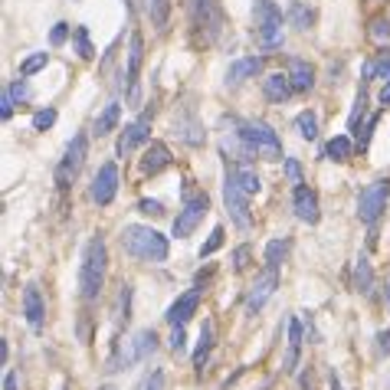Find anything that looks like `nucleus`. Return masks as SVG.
Returning <instances> with one entry per match:
<instances>
[{
  "label": "nucleus",
  "instance_id": "nucleus-54",
  "mask_svg": "<svg viewBox=\"0 0 390 390\" xmlns=\"http://www.w3.org/2000/svg\"><path fill=\"white\" fill-rule=\"evenodd\" d=\"M302 390H312V380L308 377H302Z\"/></svg>",
  "mask_w": 390,
  "mask_h": 390
},
{
  "label": "nucleus",
  "instance_id": "nucleus-11",
  "mask_svg": "<svg viewBox=\"0 0 390 390\" xmlns=\"http://www.w3.org/2000/svg\"><path fill=\"white\" fill-rule=\"evenodd\" d=\"M190 20H194V30L197 33H204V40L207 43H213L217 40V33H220V10H217V3L213 0H194L190 3Z\"/></svg>",
  "mask_w": 390,
  "mask_h": 390
},
{
  "label": "nucleus",
  "instance_id": "nucleus-27",
  "mask_svg": "<svg viewBox=\"0 0 390 390\" xmlns=\"http://www.w3.org/2000/svg\"><path fill=\"white\" fill-rule=\"evenodd\" d=\"M351 151H354V141L347 138V135H335V138L325 144V154L331 158V161H347Z\"/></svg>",
  "mask_w": 390,
  "mask_h": 390
},
{
  "label": "nucleus",
  "instance_id": "nucleus-9",
  "mask_svg": "<svg viewBox=\"0 0 390 390\" xmlns=\"http://www.w3.org/2000/svg\"><path fill=\"white\" fill-rule=\"evenodd\" d=\"M154 347H158V335H154V328H141L138 335H135L128 345H125V351H121L119 364H115L112 370H131L135 364H138V361L151 358Z\"/></svg>",
  "mask_w": 390,
  "mask_h": 390
},
{
  "label": "nucleus",
  "instance_id": "nucleus-32",
  "mask_svg": "<svg viewBox=\"0 0 390 390\" xmlns=\"http://www.w3.org/2000/svg\"><path fill=\"white\" fill-rule=\"evenodd\" d=\"M46 63H50V53H33V56H27V59L20 63V76L23 79L36 76L40 69H46Z\"/></svg>",
  "mask_w": 390,
  "mask_h": 390
},
{
  "label": "nucleus",
  "instance_id": "nucleus-15",
  "mask_svg": "<svg viewBox=\"0 0 390 390\" xmlns=\"http://www.w3.org/2000/svg\"><path fill=\"white\" fill-rule=\"evenodd\" d=\"M292 210H295V217L302 220V223H308V227H315V223L322 220V210H318V194H315L312 187H295Z\"/></svg>",
  "mask_w": 390,
  "mask_h": 390
},
{
  "label": "nucleus",
  "instance_id": "nucleus-55",
  "mask_svg": "<svg viewBox=\"0 0 390 390\" xmlns=\"http://www.w3.org/2000/svg\"><path fill=\"white\" fill-rule=\"evenodd\" d=\"M384 299H387V308H390V282H387V289H384Z\"/></svg>",
  "mask_w": 390,
  "mask_h": 390
},
{
  "label": "nucleus",
  "instance_id": "nucleus-37",
  "mask_svg": "<svg viewBox=\"0 0 390 390\" xmlns=\"http://www.w3.org/2000/svg\"><path fill=\"white\" fill-rule=\"evenodd\" d=\"M370 40L387 43V40H390V17H377V20L370 23Z\"/></svg>",
  "mask_w": 390,
  "mask_h": 390
},
{
  "label": "nucleus",
  "instance_id": "nucleus-52",
  "mask_svg": "<svg viewBox=\"0 0 390 390\" xmlns=\"http://www.w3.org/2000/svg\"><path fill=\"white\" fill-rule=\"evenodd\" d=\"M3 390H17V374H7L3 377Z\"/></svg>",
  "mask_w": 390,
  "mask_h": 390
},
{
  "label": "nucleus",
  "instance_id": "nucleus-56",
  "mask_svg": "<svg viewBox=\"0 0 390 390\" xmlns=\"http://www.w3.org/2000/svg\"><path fill=\"white\" fill-rule=\"evenodd\" d=\"M105 390H112V387H105Z\"/></svg>",
  "mask_w": 390,
  "mask_h": 390
},
{
  "label": "nucleus",
  "instance_id": "nucleus-18",
  "mask_svg": "<svg viewBox=\"0 0 390 390\" xmlns=\"http://www.w3.org/2000/svg\"><path fill=\"white\" fill-rule=\"evenodd\" d=\"M171 148L164 144V141H151L148 148H144V154H141V171L144 174H161L164 167H171Z\"/></svg>",
  "mask_w": 390,
  "mask_h": 390
},
{
  "label": "nucleus",
  "instance_id": "nucleus-42",
  "mask_svg": "<svg viewBox=\"0 0 390 390\" xmlns=\"http://www.w3.org/2000/svg\"><path fill=\"white\" fill-rule=\"evenodd\" d=\"M285 177H289V184H295V187H302V164L295 161V158H285Z\"/></svg>",
  "mask_w": 390,
  "mask_h": 390
},
{
  "label": "nucleus",
  "instance_id": "nucleus-20",
  "mask_svg": "<svg viewBox=\"0 0 390 390\" xmlns=\"http://www.w3.org/2000/svg\"><path fill=\"white\" fill-rule=\"evenodd\" d=\"M285 76H289V82H292L295 92H308V89L315 86V66L305 63V59H299V56H292Z\"/></svg>",
  "mask_w": 390,
  "mask_h": 390
},
{
  "label": "nucleus",
  "instance_id": "nucleus-36",
  "mask_svg": "<svg viewBox=\"0 0 390 390\" xmlns=\"http://www.w3.org/2000/svg\"><path fill=\"white\" fill-rule=\"evenodd\" d=\"M115 318L119 322H128L131 318V285L128 282L121 285V292H119V312H115Z\"/></svg>",
  "mask_w": 390,
  "mask_h": 390
},
{
  "label": "nucleus",
  "instance_id": "nucleus-8",
  "mask_svg": "<svg viewBox=\"0 0 390 390\" xmlns=\"http://www.w3.org/2000/svg\"><path fill=\"white\" fill-rule=\"evenodd\" d=\"M387 197H390V181H377V184L364 187L358 197V217L374 227L380 220V213L387 210Z\"/></svg>",
  "mask_w": 390,
  "mask_h": 390
},
{
  "label": "nucleus",
  "instance_id": "nucleus-19",
  "mask_svg": "<svg viewBox=\"0 0 390 390\" xmlns=\"http://www.w3.org/2000/svg\"><path fill=\"white\" fill-rule=\"evenodd\" d=\"M262 73V56H243L237 63H230L227 69V86H239L246 79H256Z\"/></svg>",
  "mask_w": 390,
  "mask_h": 390
},
{
  "label": "nucleus",
  "instance_id": "nucleus-35",
  "mask_svg": "<svg viewBox=\"0 0 390 390\" xmlns=\"http://www.w3.org/2000/svg\"><path fill=\"white\" fill-rule=\"evenodd\" d=\"M223 237H227V233H223V227H213L210 239H207L204 246H200V260H207V256H213V253H217L220 246H223Z\"/></svg>",
  "mask_w": 390,
  "mask_h": 390
},
{
  "label": "nucleus",
  "instance_id": "nucleus-33",
  "mask_svg": "<svg viewBox=\"0 0 390 390\" xmlns=\"http://www.w3.org/2000/svg\"><path fill=\"white\" fill-rule=\"evenodd\" d=\"M285 253H289V239H272L269 246H266V266H276L279 269Z\"/></svg>",
  "mask_w": 390,
  "mask_h": 390
},
{
  "label": "nucleus",
  "instance_id": "nucleus-40",
  "mask_svg": "<svg viewBox=\"0 0 390 390\" xmlns=\"http://www.w3.org/2000/svg\"><path fill=\"white\" fill-rule=\"evenodd\" d=\"M289 17H292V23L299 27V30H308V27H312V10H305L302 3H295Z\"/></svg>",
  "mask_w": 390,
  "mask_h": 390
},
{
  "label": "nucleus",
  "instance_id": "nucleus-17",
  "mask_svg": "<svg viewBox=\"0 0 390 390\" xmlns=\"http://www.w3.org/2000/svg\"><path fill=\"white\" fill-rule=\"evenodd\" d=\"M197 305H200V289H187L184 295H177L171 302V308H167V325H184V322H190L197 315Z\"/></svg>",
  "mask_w": 390,
  "mask_h": 390
},
{
  "label": "nucleus",
  "instance_id": "nucleus-29",
  "mask_svg": "<svg viewBox=\"0 0 390 390\" xmlns=\"http://www.w3.org/2000/svg\"><path fill=\"white\" fill-rule=\"evenodd\" d=\"M237 171V177H239V187L246 190V194H260V187H262V181H260V174H256V167H250V164H237L233 167Z\"/></svg>",
  "mask_w": 390,
  "mask_h": 390
},
{
  "label": "nucleus",
  "instance_id": "nucleus-25",
  "mask_svg": "<svg viewBox=\"0 0 390 390\" xmlns=\"http://www.w3.org/2000/svg\"><path fill=\"white\" fill-rule=\"evenodd\" d=\"M354 289H358L361 295H368L370 289H374V269H370L368 256H361V260L354 262Z\"/></svg>",
  "mask_w": 390,
  "mask_h": 390
},
{
  "label": "nucleus",
  "instance_id": "nucleus-3",
  "mask_svg": "<svg viewBox=\"0 0 390 390\" xmlns=\"http://www.w3.org/2000/svg\"><path fill=\"white\" fill-rule=\"evenodd\" d=\"M237 138L243 141V151L256 154V158H266V161H279L282 158V141L279 135L266 125V121H246V125H239Z\"/></svg>",
  "mask_w": 390,
  "mask_h": 390
},
{
  "label": "nucleus",
  "instance_id": "nucleus-12",
  "mask_svg": "<svg viewBox=\"0 0 390 390\" xmlns=\"http://www.w3.org/2000/svg\"><path fill=\"white\" fill-rule=\"evenodd\" d=\"M276 289H279V269H276V266H266V269L256 276V282H253L250 295H246V312L256 315L262 305L272 299V292H276Z\"/></svg>",
  "mask_w": 390,
  "mask_h": 390
},
{
  "label": "nucleus",
  "instance_id": "nucleus-48",
  "mask_svg": "<svg viewBox=\"0 0 390 390\" xmlns=\"http://www.w3.org/2000/svg\"><path fill=\"white\" fill-rule=\"evenodd\" d=\"M374 125H377V115H374V119H368V125L358 131V148H361V151L370 144V131H374Z\"/></svg>",
  "mask_w": 390,
  "mask_h": 390
},
{
  "label": "nucleus",
  "instance_id": "nucleus-1",
  "mask_svg": "<svg viewBox=\"0 0 390 390\" xmlns=\"http://www.w3.org/2000/svg\"><path fill=\"white\" fill-rule=\"evenodd\" d=\"M105 269H109V250H105V239L92 237L86 243L82 253V266H79V295L86 302H96L102 285H105Z\"/></svg>",
  "mask_w": 390,
  "mask_h": 390
},
{
  "label": "nucleus",
  "instance_id": "nucleus-26",
  "mask_svg": "<svg viewBox=\"0 0 390 390\" xmlns=\"http://www.w3.org/2000/svg\"><path fill=\"white\" fill-rule=\"evenodd\" d=\"M210 347H213V325L204 322V328H200V345H197V351H194V368L197 370H204L207 358H210Z\"/></svg>",
  "mask_w": 390,
  "mask_h": 390
},
{
  "label": "nucleus",
  "instance_id": "nucleus-41",
  "mask_svg": "<svg viewBox=\"0 0 390 390\" xmlns=\"http://www.w3.org/2000/svg\"><path fill=\"white\" fill-rule=\"evenodd\" d=\"M7 92H10V96H13V102H17V105H20V102H30V96H33V92H30V86H27V79H17V82H13V86L10 89H7Z\"/></svg>",
  "mask_w": 390,
  "mask_h": 390
},
{
  "label": "nucleus",
  "instance_id": "nucleus-30",
  "mask_svg": "<svg viewBox=\"0 0 390 390\" xmlns=\"http://www.w3.org/2000/svg\"><path fill=\"white\" fill-rule=\"evenodd\" d=\"M73 46H76L79 59H92V56H96V46L89 40V27H76V30H73Z\"/></svg>",
  "mask_w": 390,
  "mask_h": 390
},
{
  "label": "nucleus",
  "instance_id": "nucleus-46",
  "mask_svg": "<svg viewBox=\"0 0 390 390\" xmlns=\"http://www.w3.org/2000/svg\"><path fill=\"white\" fill-rule=\"evenodd\" d=\"M13 105H17V102H13V96L3 89V96H0V115H3V121L13 119Z\"/></svg>",
  "mask_w": 390,
  "mask_h": 390
},
{
  "label": "nucleus",
  "instance_id": "nucleus-10",
  "mask_svg": "<svg viewBox=\"0 0 390 390\" xmlns=\"http://www.w3.org/2000/svg\"><path fill=\"white\" fill-rule=\"evenodd\" d=\"M115 194H119V164L109 161L96 171L92 187H89V197H92L98 207H109L112 200H115Z\"/></svg>",
  "mask_w": 390,
  "mask_h": 390
},
{
  "label": "nucleus",
  "instance_id": "nucleus-53",
  "mask_svg": "<svg viewBox=\"0 0 390 390\" xmlns=\"http://www.w3.org/2000/svg\"><path fill=\"white\" fill-rule=\"evenodd\" d=\"M331 390H341V380H338V374H331Z\"/></svg>",
  "mask_w": 390,
  "mask_h": 390
},
{
  "label": "nucleus",
  "instance_id": "nucleus-43",
  "mask_svg": "<svg viewBox=\"0 0 390 390\" xmlns=\"http://www.w3.org/2000/svg\"><path fill=\"white\" fill-rule=\"evenodd\" d=\"M69 33H73V27H69V23H56L53 30H50V43H53V46H63L66 40H69Z\"/></svg>",
  "mask_w": 390,
  "mask_h": 390
},
{
  "label": "nucleus",
  "instance_id": "nucleus-14",
  "mask_svg": "<svg viewBox=\"0 0 390 390\" xmlns=\"http://www.w3.org/2000/svg\"><path fill=\"white\" fill-rule=\"evenodd\" d=\"M148 138H151V112H141L138 119H135L128 128L121 131V138H119V158L131 154L135 148H138V144H144Z\"/></svg>",
  "mask_w": 390,
  "mask_h": 390
},
{
  "label": "nucleus",
  "instance_id": "nucleus-5",
  "mask_svg": "<svg viewBox=\"0 0 390 390\" xmlns=\"http://www.w3.org/2000/svg\"><path fill=\"white\" fill-rule=\"evenodd\" d=\"M207 210H210V200H207L204 190L184 187V207H181V210H177V217H174V237L177 239L190 237V233L200 227V220L207 217Z\"/></svg>",
  "mask_w": 390,
  "mask_h": 390
},
{
  "label": "nucleus",
  "instance_id": "nucleus-23",
  "mask_svg": "<svg viewBox=\"0 0 390 390\" xmlns=\"http://www.w3.org/2000/svg\"><path fill=\"white\" fill-rule=\"evenodd\" d=\"M174 128H177V135H181L187 144H200V141H204V131H200V125H197V119L190 112L181 115V119H174Z\"/></svg>",
  "mask_w": 390,
  "mask_h": 390
},
{
  "label": "nucleus",
  "instance_id": "nucleus-38",
  "mask_svg": "<svg viewBox=\"0 0 390 390\" xmlns=\"http://www.w3.org/2000/svg\"><path fill=\"white\" fill-rule=\"evenodd\" d=\"M56 125V109H40L33 115V131H46Z\"/></svg>",
  "mask_w": 390,
  "mask_h": 390
},
{
  "label": "nucleus",
  "instance_id": "nucleus-45",
  "mask_svg": "<svg viewBox=\"0 0 390 390\" xmlns=\"http://www.w3.org/2000/svg\"><path fill=\"white\" fill-rule=\"evenodd\" d=\"M374 76L390 82V53H384L380 59H374Z\"/></svg>",
  "mask_w": 390,
  "mask_h": 390
},
{
  "label": "nucleus",
  "instance_id": "nucleus-24",
  "mask_svg": "<svg viewBox=\"0 0 390 390\" xmlns=\"http://www.w3.org/2000/svg\"><path fill=\"white\" fill-rule=\"evenodd\" d=\"M119 115H121V105H119V102H109L105 109L98 112V119H96V135H98V138L115 131V125H119Z\"/></svg>",
  "mask_w": 390,
  "mask_h": 390
},
{
  "label": "nucleus",
  "instance_id": "nucleus-4",
  "mask_svg": "<svg viewBox=\"0 0 390 390\" xmlns=\"http://www.w3.org/2000/svg\"><path fill=\"white\" fill-rule=\"evenodd\" d=\"M253 20H256V36H260V46L262 50H279L282 40H285V33H282V10L276 7V0H256L253 3Z\"/></svg>",
  "mask_w": 390,
  "mask_h": 390
},
{
  "label": "nucleus",
  "instance_id": "nucleus-31",
  "mask_svg": "<svg viewBox=\"0 0 390 390\" xmlns=\"http://www.w3.org/2000/svg\"><path fill=\"white\" fill-rule=\"evenodd\" d=\"M295 131H299L305 141L318 138V119H315V112H299V119H295Z\"/></svg>",
  "mask_w": 390,
  "mask_h": 390
},
{
  "label": "nucleus",
  "instance_id": "nucleus-34",
  "mask_svg": "<svg viewBox=\"0 0 390 390\" xmlns=\"http://www.w3.org/2000/svg\"><path fill=\"white\" fill-rule=\"evenodd\" d=\"M364 112H368V89L361 86L358 98H354V109H351V119H347V125H351V128H358V121L364 119Z\"/></svg>",
  "mask_w": 390,
  "mask_h": 390
},
{
  "label": "nucleus",
  "instance_id": "nucleus-44",
  "mask_svg": "<svg viewBox=\"0 0 390 390\" xmlns=\"http://www.w3.org/2000/svg\"><path fill=\"white\" fill-rule=\"evenodd\" d=\"M167 345H171V351H174V354H181V351H184V345H187V338H184V325H174L171 341H167Z\"/></svg>",
  "mask_w": 390,
  "mask_h": 390
},
{
  "label": "nucleus",
  "instance_id": "nucleus-22",
  "mask_svg": "<svg viewBox=\"0 0 390 390\" xmlns=\"http://www.w3.org/2000/svg\"><path fill=\"white\" fill-rule=\"evenodd\" d=\"M285 331H289V354H285V370H295L299 364V351H302V341H305V331H302V322L299 318H289L285 322Z\"/></svg>",
  "mask_w": 390,
  "mask_h": 390
},
{
  "label": "nucleus",
  "instance_id": "nucleus-50",
  "mask_svg": "<svg viewBox=\"0 0 390 390\" xmlns=\"http://www.w3.org/2000/svg\"><path fill=\"white\" fill-rule=\"evenodd\" d=\"M144 390H164V370H154L148 384H144Z\"/></svg>",
  "mask_w": 390,
  "mask_h": 390
},
{
  "label": "nucleus",
  "instance_id": "nucleus-2",
  "mask_svg": "<svg viewBox=\"0 0 390 390\" xmlns=\"http://www.w3.org/2000/svg\"><path fill=\"white\" fill-rule=\"evenodd\" d=\"M121 250L141 262H164L171 246H167V237H161L158 230L131 223V227L121 230Z\"/></svg>",
  "mask_w": 390,
  "mask_h": 390
},
{
  "label": "nucleus",
  "instance_id": "nucleus-51",
  "mask_svg": "<svg viewBox=\"0 0 390 390\" xmlns=\"http://www.w3.org/2000/svg\"><path fill=\"white\" fill-rule=\"evenodd\" d=\"M380 105H390V82H384V89H380Z\"/></svg>",
  "mask_w": 390,
  "mask_h": 390
},
{
  "label": "nucleus",
  "instance_id": "nucleus-13",
  "mask_svg": "<svg viewBox=\"0 0 390 390\" xmlns=\"http://www.w3.org/2000/svg\"><path fill=\"white\" fill-rule=\"evenodd\" d=\"M141 59H144V40H141V33L135 30L128 40V69H125V96H128V102H138Z\"/></svg>",
  "mask_w": 390,
  "mask_h": 390
},
{
  "label": "nucleus",
  "instance_id": "nucleus-16",
  "mask_svg": "<svg viewBox=\"0 0 390 390\" xmlns=\"http://www.w3.org/2000/svg\"><path fill=\"white\" fill-rule=\"evenodd\" d=\"M23 318L33 331H43V318H46V305H43V295H40V285L30 282L23 289Z\"/></svg>",
  "mask_w": 390,
  "mask_h": 390
},
{
  "label": "nucleus",
  "instance_id": "nucleus-21",
  "mask_svg": "<svg viewBox=\"0 0 390 390\" xmlns=\"http://www.w3.org/2000/svg\"><path fill=\"white\" fill-rule=\"evenodd\" d=\"M262 92H266V98H269V102L282 105V102L292 96L295 89H292V82H289V76H282V73H272V76L262 79Z\"/></svg>",
  "mask_w": 390,
  "mask_h": 390
},
{
  "label": "nucleus",
  "instance_id": "nucleus-7",
  "mask_svg": "<svg viewBox=\"0 0 390 390\" xmlns=\"http://www.w3.org/2000/svg\"><path fill=\"white\" fill-rule=\"evenodd\" d=\"M86 154H89V138L86 135H73V141L66 144L63 158L56 164V187H69L76 181V174H79V167H82V161H86Z\"/></svg>",
  "mask_w": 390,
  "mask_h": 390
},
{
  "label": "nucleus",
  "instance_id": "nucleus-6",
  "mask_svg": "<svg viewBox=\"0 0 390 390\" xmlns=\"http://www.w3.org/2000/svg\"><path fill=\"white\" fill-rule=\"evenodd\" d=\"M223 204H227L230 217H233V223H237L239 230H246L253 223V213H250V194L239 187V177L237 171L230 167L227 171V181H223Z\"/></svg>",
  "mask_w": 390,
  "mask_h": 390
},
{
  "label": "nucleus",
  "instance_id": "nucleus-47",
  "mask_svg": "<svg viewBox=\"0 0 390 390\" xmlns=\"http://www.w3.org/2000/svg\"><path fill=\"white\" fill-rule=\"evenodd\" d=\"M138 210H141V213H148V217H161V213H164L161 200H138Z\"/></svg>",
  "mask_w": 390,
  "mask_h": 390
},
{
  "label": "nucleus",
  "instance_id": "nucleus-49",
  "mask_svg": "<svg viewBox=\"0 0 390 390\" xmlns=\"http://www.w3.org/2000/svg\"><path fill=\"white\" fill-rule=\"evenodd\" d=\"M377 354H390V328L377 331Z\"/></svg>",
  "mask_w": 390,
  "mask_h": 390
},
{
  "label": "nucleus",
  "instance_id": "nucleus-28",
  "mask_svg": "<svg viewBox=\"0 0 390 390\" xmlns=\"http://www.w3.org/2000/svg\"><path fill=\"white\" fill-rule=\"evenodd\" d=\"M144 7H148V17H151L154 27L164 30L171 20V0H144Z\"/></svg>",
  "mask_w": 390,
  "mask_h": 390
},
{
  "label": "nucleus",
  "instance_id": "nucleus-39",
  "mask_svg": "<svg viewBox=\"0 0 390 390\" xmlns=\"http://www.w3.org/2000/svg\"><path fill=\"white\" fill-rule=\"evenodd\" d=\"M250 260H253V250H250V246H237V250H233V269H237V272H246V269H250Z\"/></svg>",
  "mask_w": 390,
  "mask_h": 390
}]
</instances>
